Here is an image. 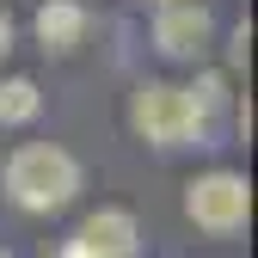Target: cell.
Listing matches in <instances>:
<instances>
[{"label":"cell","instance_id":"1","mask_svg":"<svg viewBox=\"0 0 258 258\" xmlns=\"http://www.w3.org/2000/svg\"><path fill=\"white\" fill-rule=\"evenodd\" d=\"M7 197L31 215H55L80 197V160L55 142H31L7 160Z\"/></svg>","mask_w":258,"mask_h":258},{"label":"cell","instance_id":"2","mask_svg":"<svg viewBox=\"0 0 258 258\" xmlns=\"http://www.w3.org/2000/svg\"><path fill=\"white\" fill-rule=\"evenodd\" d=\"M129 129L148 142V148H184L203 136V117L197 105H190V92L172 86V80H142L136 92H129Z\"/></svg>","mask_w":258,"mask_h":258},{"label":"cell","instance_id":"3","mask_svg":"<svg viewBox=\"0 0 258 258\" xmlns=\"http://www.w3.org/2000/svg\"><path fill=\"white\" fill-rule=\"evenodd\" d=\"M184 215H190V228H203L215 240L240 234L252 221V184L240 172H203V178L184 184Z\"/></svg>","mask_w":258,"mask_h":258},{"label":"cell","instance_id":"4","mask_svg":"<svg viewBox=\"0 0 258 258\" xmlns=\"http://www.w3.org/2000/svg\"><path fill=\"white\" fill-rule=\"evenodd\" d=\"M215 37V19L197 0H160V19H154V49L172 55V61H197Z\"/></svg>","mask_w":258,"mask_h":258},{"label":"cell","instance_id":"5","mask_svg":"<svg viewBox=\"0 0 258 258\" xmlns=\"http://www.w3.org/2000/svg\"><path fill=\"white\" fill-rule=\"evenodd\" d=\"M142 252V228H136V215L129 209H99V215H86L68 252L61 258H136Z\"/></svg>","mask_w":258,"mask_h":258},{"label":"cell","instance_id":"6","mask_svg":"<svg viewBox=\"0 0 258 258\" xmlns=\"http://www.w3.org/2000/svg\"><path fill=\"white\" fill-rule=\"evenodd\" d=\"M86 7L80 0H43L37 7V19H31V31H37V43L49 49V55H74L80 43H86Z\"/></svg>","mask_w":258,"mask_h":258},{"label":"cell","instance_id":"7","mask_svg":"<svg viewBox=\"0 0 258 258\" xmlns=\"http://www.w3.org/2000/svg\"><path fill=\"white\" fill-rule=\"evenodd\" d=\"M43 111V92H37V80H25V74H13V80H0V129H19V123H31Z\"/></svg>","mask_w":258,"mask_h":258},{"label":"cell","instance_id":"8","mask_svg":"<svg viewBox=\"0 0 258 258\" xmlns=\"http://www.w3.org/2000/svg\"><path fill=\"white\" fill-rule=\"evenodd\" d=\"M184 92H190V105H197V117L209 123V117L221 111V99H228V80H221V74H203L197 86H184Z\"/></svg>","mask_w":258,"mask_h":258},{"label":"cell","instance_id":"9","mask_svg":"<svg viewBox=\"0 0 258 258\" xmlns=\"http://www.w3.org/2000/svg\"><path fill=\"white\" fill-rule=\"evenodd\" d=\"M228 55H234V68H246V55H252V25L234 31V49H228Z\"/></svg>","mask_w":258,"mask_h":258},{"label":"cell","instance_id":"10","mask_svg":"<svg viewBox=\"0 0 258 258\" xmlns=\"http://www.w3.org/2000/svg\"><path fill=\"white\" fill-rule=\"evenodd\" d=\"M13 49V25H7V13H0V55Z\"/></svg>","mask_w":258,"mask_h":258},{"label":"cell","instance_id":"11","mask_svg":"<svg viewBox=\"0 0 258 258\" xmlns=\"http://www.w3.org/2000/svg\"><path fill=\"white\" fill-rule=\"evenodd\" d=\"M0 258H13V252H0Z\"/></svg>","mask_w":258,"mask_h":258}]
</instances>
